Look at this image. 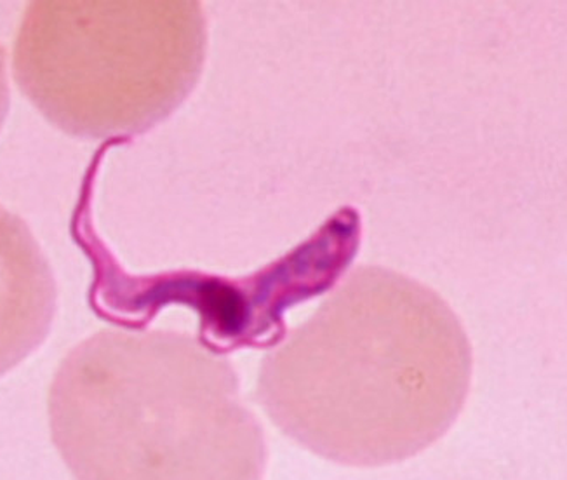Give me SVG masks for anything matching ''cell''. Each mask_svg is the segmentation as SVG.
Here are the masks:
<instances>
[{"label":"cell","mask_w":567,"mask_h":480,"mask_svg":"<svg viewBox=\"0 0 567 480\" xmlns=\"http://www.w3.org/2000/svg\"><path fill=\"white\" fill-rule=\"evenodd\" d=\"M471 380V341L442 296L399 272L359 267L265 357L258 400L301 448L374 469L435 445Z\"/></svg>","instance_id":"1"},{"label":"cell","mask_w":567,"mask_h":480,"mask_svg":"<svg viewBox=\"0 0 567 480\" xmlns=\"http://www.w3.org/2000/svg\"><path fill=\"white\" fill-rule=\"evenodd\" d=\"M56 280L29 225L0 206V376L44 344Z\"/></svg>","instance_id":"5"},{"label":"cell","mask_w":567,"mask_h":480,"mask_svg":"<svg viewBox=\"0 0 567 480\" xmlns=\"http://www.w3.org/2000/svg\"><path fill=\"white\" fill-rule=\"evenodd\" d=\"M207 53L195 0H37L18 29L12 69L58 130L130 142L190 96Z\"/></svg>","instance_id":"3"},{"label":"cell","mask_w":567,"mask_h":480,"mask_svg":"<svg viewBox=\"0 0 567 480\" xmlns=\"http://www.w3.org/2000/svg\"><path fill=\"white\" fill-rule=\"evenodd\" d=\"M361 213L344 206L307 241L260 270L239 277L200 270L126 274L100 249L105 302L115 314L154 319L171 303L199 317V341L227 356L239 348H276L288 336L286 312L340 283L361 249Z\"/></svg>","instance_id":"4"},{"label":"cell","mask_w":567,"mask_h":480,"mask_svg":"<svg viewBox=\"0 0 567 480\" xmlns=\"http://www.w3.org/2000/svg\"><path fill=\"white\" fill-rule=\"evenodd\" d=\"M9 112V84L8 73H6V53L4 48L0 45V130L4 125Z\"/></svg>","instance_id":"6"},{"label":"cell","mask_w":567,"mask_h":480,"mask_svg":"<svg viewBox=\"0 0 567 480\" xmlns=\"http://www.w3.org/2000/svg\"><path fill=\"white\" fill-rule=\"evenodd\" d=\"M49 428L78 480H264L234 364L175 331H100L60 364Z\"/></svg>","instance_id":"2"}]
</instances>
